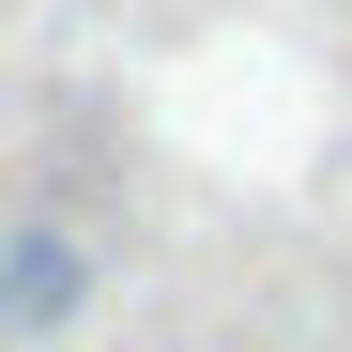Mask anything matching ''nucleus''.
I'll return each mask as SVG.
<instances>
[{
	"instance_id": "nucleus-1",
	"label": "nucleus",
	"mask_w": 352,
	"mask_h": 352,
	"mask_svg": "<svg viewBox=\"0 0 352 352\" xmlns=\"http://www.w3.org/2000/svg\"><path fill=\"white\" fill-rule=\"evenodd\" d=\"M77 307H92V245L46 230V214H16L0 230V337H62Z\"/></svg>"
}]
</instances>
